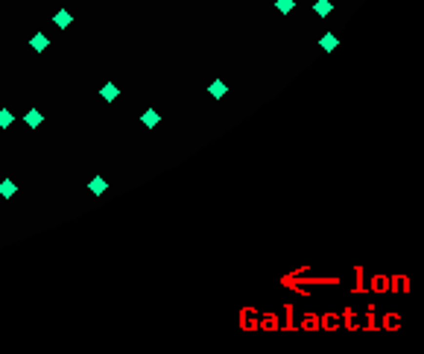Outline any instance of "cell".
Returning a JSON list of instances; mask_svg holds the SVG:
<instances>
[{
  "label": "cell",
  "mask_w": 424,
  "mask_h": 354,
  "mask_svg": "<svg viewBox=\"0 0 424 354\" xmlns=\"http://www.w3.org/2000/svg\"><path fill=\"white\" fill-rule=\"evenodd\" d=\"M88 190H91V196H102V193L108 190V179H102V176H94V179L88 182Z\"/></svg>",
  "instance_id": "6da1fadb"
},
{
  "label": "cell",
  "mask_w": 424,
  "mask_h": 354,
  "mask_svg": "<svg viewBox=\"0 0 424 354\" xmlns=\"http://www.w3.org/2000/svg\"><path fill=\"white\" fill-rule=\"evenodd\" d=\"M208 94H211L214 100H222V97L228 94V82H222V79H214V82L208 85Z\"/></svg>",
  "instance_id": "7a4b0ae2"
},
{
  "label": "cell",
  "mask_w": 424,
  "mask_h": 354,
  "mask_svg": "<svg viewBox=\"0 0 424 354\" xmlns=\"http://www.w3.org/2000/svg\"><path fill=\"white\" fill-rule=\"evenodd\" d=\"M53 23H56V26H59V29H67V26H70V23H73V15H70V12H67V9H59V12H56V15H53Z\"/></svg>",
  "instance_id": "3957f363"
},
{
  "label": "cell",
  "mask_w": 424,
  "mask_h": 354,
  "mask_svg": "<svg viewBox=\"0 0 424 354\" xmlns=\"http://www.w3.org/2000/svg\"><path fill=\"white\" fill-rule=\"evenodd\" d=\"M29 47H32V50H35V53H44V50H47V47H50V38H47V35H44V32H35V35H32V38H29Z\"/></svg>",
  "instance_id": "277c9868"
},
{
  "label": "cell",
  "mask_w": 424,
  "mask_h": 354,
  "mask_svg": "<svg viewBox=\"0 0 424 354\" xmlns=\"http://www.w3.org/2000/svg\"><path fill=\"white\" fill-rule=\"evenodd\" d=\"M100 97H102V100H105V103H114V100H117V97H120V88H117V85H114V82H105V85H102V88H100Z\"/></svg>",
  "instance_id": "5b68a950"
},
{
  "label": "cell",
  "mask_w": 424,
  "mask_h": 354,
  "mask_svg": "<svg viewBox=\"0 0 424 354\" xmlns=\"http://www.w3.org/2000/svg\"><path fill=\"white\" fill-rule=\"evenodd\" d=\"M15 193H18L15 179H3V182H0V199H12Z\"/></svg>",
  "instance_id": "8992f818"
},
{
  "label": "cell",
  "mask_w": 424,
  "mask_h": 354,
  "mask_svg": "<svg viewBox=\"0 0 424 354\" xmlns=\"http://www.w3.org/2000/svg\"><path fill=\"white\" fill-rule=\"evenodd\" d=\"M158 120H161V117H158V111H155V108H146V111L141 114V123H143L146 129H155V126H158Z\"/></svg>",
  "instance_id": "52a82bcc"
},
{
  "label": "cell",
  "mask_w": 424,
  "mask_h": 354,
  "mask_svg": "<svg viewBox=\"0 0 424 354\" xmlns=\"http://www.w3.org/2000/svg\"><path fill=\"white\" fill-rule=\"evenodd\" d=\"M313 12H316L319 18H328V15L334 12V0H316V3H313Z\"/></svg>",
  "instance_id": "ba28073f"
},
{
  "label": "cell",
  "mask_w": 424,
  "mask_h": 354,
  "mask_svg": "<svg viewBox=\"0 0 424 354\" xmlns=\"http://www.w3.org/2000/svg\"><path fill=\"white\" fill-rule=\"evenodd\" d=\"M23 123H26L29 129H38V126H41V111H38V108H29V111L23 114Z\"/></svg>",
  "instance_id": "9c48e42d"
},
{
  "label": "cell",
  "mask_w": 424,
  "mask_h": 354,
  "mask_svg": "<svg viewBox=\"0 0 424 354\" xmlns=\"http://www.w3.org/2000/svg\"><path fill=\"white\" fill-rule=\"evenodd\" d=\"M319 47H322L325 53H328V50H334V47H337V35H334V32H325V35L319 38Z\"/></svg>",
  "instance_id": "30bf717a"
},
{
  "label": "cell",
  "mask_w": 424,
  "mask_h": 354,
  "mask_svg": "<svg viewBox=\"0 0 424 354\" xmlns=\"http://www.w3.org/2000/svg\"><path fill=\"white\" fill-rule=\"evenodd\" d=\"M15 123V114H12V108H0V129H9Z\"/></svg>",
  "instance_id": "8fae6325"
},
{
  "label": "cell",
  "mask_w": 424,
  "mask_h": 354,
  "mask_svg": "<svg viewBox=\"0 0 424 354\" xmlns=\"http://www.w3.org/2000/svg\"><path fill=\"white\" fill-rule=\"evenodd\" d=\"M275 9H278L281 15H290V12L296 9V0H275Z\"/></svg>",
  "instance_id": "7c38bea8"
}]
</instances>
